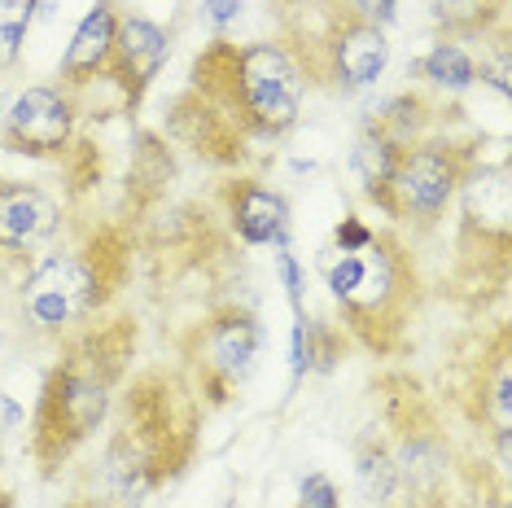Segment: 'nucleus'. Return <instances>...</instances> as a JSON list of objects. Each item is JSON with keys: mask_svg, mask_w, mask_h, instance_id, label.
I'll return each instance as SVG.
<instances>
[{"mask_svg": "<svg viewBox=\"0 0 512 508\" xmlns=\"http://www.w3.org/2000/svg\"><path fill=\"white\" fill-rule=\"evenodd\" d=\"M197 434H202V399L180 373L145 368L141 377L123 381L92 500L110 508H141L149 495L189 469Z\"/></svg>", "mask_w": 512, "mask_h": 508, "instance_id": "nucleus-1", "label": "nucleus"}, {"mask_svg": "<svg viewBox=\"0 0 512 508\" xmlns=\"http://www.w3.org/2000/svg\"><path fill=\"white\" fill-rule=\"evenodd\" d=\"M136 338H141L136 320L127 311H114L57 346L31 417V460L44 478H57V469L71 465V456L110 421L132 368Z\"/></svg>", "mask_w": 512, "mask_h": 508, "instance_id": "nucleus-2", "label": "nucleus"}, {"mask_svg": "<svg viewBox=\"0 0 512 508\" xmlns=\"http://www.w3.org/2000/svg\"><path fill=\"white\" fill-rule=\"evenodd\" d=\"M132 272V237L119 224H101L62 250H44L27 263L14 290L18 329L36 342L62 346L106 316Z\"/></svg>", "mask_w": 512, "mask_h": 508, "instance_id": "nucleus-3", "label": "nucleus"}, {"mask_svg": "<svg viewBox=\"0 0 512 508\" xmlns=\"http://www.w3.org/2000/svg\"><path fill=\"white\" fill-rule=\"evenodd\" d=\"M189 92L211 106L246 145H272L302 119L307 79L285 40H211L193 57Z\"/></svg>", "mask_w": 512, "mask_h": 508, "instance_id": "nucleus-4", "label": "nucleus"}, {"mask_svg": "<svg viewBox=\"0 0 512 508\" xmlns=\"http://www.w3.org/2000/svg\"><path fill=\"white\" fill-rule=\"evenodd\" d=\"M324 263L346 338L368 346L372 355H394L407 342V325L421 311V276L416 259L394 233H372V241L355 254H337Z\"/></svg>", "mask_w": 512, "mask_h": 508, "instance_id": "nucleus-5", "label": "nucleus"}, {"mask_svg": "<svg viewBox=\"0 0 512 508\" xmlns=\"http://www.w3.org/2000/svg\"><path fill=\"white\" fill-rule=\"evenodd\" d=\"M285 49L294 53L307 84H333L337 92H364L372 88L390 66V40L381 27L355 18L351 9L337 0L324 14L316 31H289Z\"/></svg>", "mask_w": 512, "mask_h": 508, "instance_id": "nucleus-6", "label": "nucleus"}, {"mask_svg": "<svg viewBox=\"0 0 512 508\" xmlns=\"http://www.w3.org/2000/svg\"><path fill=\"white\" fill-rule=\"evenodd\" d=\"M477 171V145L456 136H421L399 154L390 180V219L429 228L447 215Z\"/></svg>", "mask_w": 512, "mask_h": 508, "instance_id": "nucleus-7", "label": "nucleus"}, {"mask_svg": "<svg viewBox=\"0 0 512 508\" xmlns=\"http://www.w3.org/2000/svg\"><path fill=\"white\" fill-rule=\"evenodd\" d=\"M259 351H263V325L250 307L228 303L211 311L184 338V360L193 368V395L206 399L211 408H224L254 377Z\"/></svg>", "mask_w": 512, "mask_h": 508, "instance_id": "nucleus-8", "label": "nucleus"}, {"mask_svg": "<svg viewBox=\"0 0 512 508\" xmlns=\"http://www.w3.org/2000/svg\"><path fill=\"white\" fill-rule=\"evenodd\" d=\"M79 97L62 84H31L9 97L0 114V145L18 158H62L75 145Z\"/></svg>", "mask_w": 512, "mask_h": 508, "instance_id": "nucleus-9", "label": "nucleus"}, {"mask_svg": "<svg viewBox=\"0 0 512 508\" xmlns=\"http://www.w3.org/2000/svg\"><path fill=\"white\" fill-rule=\"evenodd\" d=\"M66 206L36 180L0 176V263L27 268L62 237Z\"/></svg>", "mask_w": 512, "mask_h": 508, "instance_id": "nucleus-10", "label": "nucleus"}, {"mask_svg": "<svg viewBox=\"0 0 512 508\" xmlns=\"http://www.w3.org/2000/svg\"><path fill=\"white\" fill-rule=\"evenodd\" d=\"M171 53L167 27H158L145 14H123L119 18V36H114V53L106 66V84L119 92V106L132 114L145 101V92L154 88V79L162 75Z\"/></svg>", "mask_w": 512, "mask_h": 508, "instance_id": "nucleus-11", "label": "nucleus"}, {"mask_svg": "<svg viewBox=\"0 0 512 508\" xmlns=\"http://www.w3.org/2000/svg\"><path fill=\"white\" fill-rule=\"evenodd\" d=\"M219 206H224V219L241 246H254V250L289 246V202L285 193L267 189L263 180H250V176L224 180Z\"/></svg>", "mask_w": 512, "mask_h": 508, "instance_id": "nucleus-12", "label": "nucleus"}, {"mask_svg": "<svg viewBox=\"0 0 512 508\" xmlns=\"http://www.w3.org/2000/svg\"><path fill=\"white\" fill-rule=\"evenodd\" d=\"M119 18H123V9L114 5V0H92V9L79 18L75 36L62 53V66H57V84L66 92L79 97V92L92 88L97 79H106L114 36H119Z\"/></svg>", "mask_w": 512, "mask_h": 508, "instance_id": "nucleus-13", "label": "nucleus"}, {"mask_svg": "<svg viewBox=\"0 0 512 508\" xmlns=\"http://www.w3.org/2000/svg\"><path fill=\"white\" fill-rule=\"evenodd\" d=\"M167 132L176 136V141L184 149H193L202 163H211V167H237L241 158L250 154L246 141H241L232 127L219 119V114L206 106L197 92L184 88L176 101H171V114H167Z\"/></svg>", "mask_w": 512, "mask_h": 508, "instance_id": "nucleus-14", "label": "nucleus"}, {"mask_svg": "<svg viewBox=\"0 0 512 508\" xmlns=\"http://www.w3.org/2000/svg\"><path fill=\"white\" fill-rule=\"evenodd\" d=\"M477 421L491 430L499 469L508 465V438H512V360H508V329L495 333V355H486L477 368Z\"/></svg>", "mask_w": 512, "mask_h": 508, "instance_id": "nucleus-15", "label": "nucleus"}, {"mask_svg": "<svg viewBox=\"0 0 512 508\" xmlns=\"http://www.w3.org/2000/svg\"><path fill=\"white\" fill-rule=\"evenodd\" d=\"M399 154H403V145L381 132L377 123L364 119V127H359V136H355V149H351V167L359 176L364 198L386 219H390V180H394V167H399Z\"/></svg>", "mask_w": 512, "mask_h": 508, "instance_id": "nucleus-16", "label": "nucleus"}, {"mask_svg": "<svg viewBox=\"0 0 512 508\" xmlns=\"http://www.w3.org/2000/svg\"><path fill=\"white\" fill-rule=\"evenodd\" d=\"M346 346H351L346 329L329 325V320L298 316L294 333H289V368H294L298 381L307 373H333L337 360L346 355Z\"/></svg>", "mask_w": 512, "mask_h": 508, "instance_id": "nucleus-17", "label": "nucleus"}, {"mask_svg": "<svg viewBox=\"0 0 512 508\" xmlns=\"http://www.w3.org/2000/svg\"><path fill=\"white\" fill-rule=\"evenodd\" d=\"M504 9L508 0H429V14L442 40H486L491 31L504 27Z\"/></svg>", "mask_w": 512, "mask_h": 508, "instance_id": "nucleus-18", "label": "nucleus"}, {"mask_svg": "<svg viewBox=\"0 0 512 508\" xmlns=\"http://www.w3.org/2000/svg\"><path fill=\"white\" fill-rule=\"evenodd\" d=\"M176 176L171 163V149L162 136L154 132H136V149H132V171H127V193L136 198V206H149L162 198V184Z\"/></svg>", "mask_w": 512, "mask_h": 508, "instance_id": "nucleus-19", "label": "nucleus"}, {"mask_svg": "<svg viewBox=\"0 0 512 508\" xmlns=\"http://www.w3.org/2000/svg\"><path fill=\"white\" fill-rule=\"evenodd\" d=\"M412 71L425 75L429 88L447 92V97H460V92H469L477 84V57L456 40H438Z\"/></svg>", "mask_w": 512, "mask_h": 508, "instance_id": "nucleus-20", "label": "nucleus"}, {"mask_svg": "<svg viewBox=\"0 0 512 508\" xmlns=\"http://www.w3.org/2000/svg\"><path fill=\"white\" fill-rule=\"evenodd\" d=\"M355 482L368 504H390L399 495V469H394V452L381 434H364L355 452Z\"/></svg>", "mask_w": 512, "mask_h": 508, "instance_id": "nucleus-21", "label": "nucleus"}, {"mask_svg": "<svg viewBox=\"0 0 512 508\" xmlns=\"http://www.w3.org/2000/svg\"><path fill=\"white\" fill-rule=\"evenodd\" d=\"M368 123H377L386 136H394L403 149L412 141H421L425 123H429V101L421 97V92H399V97L381 101L377 110L368 114Z\"/></svg>", "mask_w": 512, "mask_h": 508, "instance_id": "nucleus-22", "label": "nucleus"}, {"mask_svg": "<svg viewBox=\"0 0 512 508\" xmlns=\"http://www.w3.org/2000/svg\"><path fill=\"white\" fill-rule=\"evenodd\" d=\"M40 9H44V0H0V75L18 66L27 31Z\"/></svg>", "mask_w": 512, "mask_h": 508, "instance_id": "nucleus-23", "label": "nucleus"}, {"mask_svg": "<svg viewBox=\"0 0 512 508\" xmlns=\"http://www.w3.org/2000/svg\"><path fill=\"white\" fill-rule=\"evenodd\" d=\"M482 44H491V49H486V57H482V66H477V75L486 79V84H491L499 97H508L512 92V84H508V22L499 31H491V36H486Z\"/></svg>", "mask_w": 512, "mask_h": 508, "instance_id": "nucleus-24", "label": "nucleus"}, {"mask_svg": "<svg viewBox=\"0 0 512 508\" xmlns=\"http://www.w3.org/2000/svg\"><path fill=\"white\" fill-rule=\"evenodd\" d=\"M276 276H281V290H285V298H289V307H294V320L298 316H307L302 311V268H298V259L289 254V246H276Z\"/></svg>", "mask_w": 512, "mask_h": 508, "instance_id": "nucleus-25", "label": "nucleus"}, {"mask_svg": "<svg viewBox=\"0 0 512 508\" xmlns=\"http://www.w3.org/2000/svg\"><path fill=\"white\" fill-rule=\"evenodd\" d=\"M368 241H372V228L359 215H342V224L333 228V250L337 254H355V250H364Z\"/></svg>", "mask_w": 512, "mask_h": 508, "instance_id": "nucleus-26", "label": "nucleus"}, {"mask_svg": "<svg viewBox=\"0 0 512 508\" xmlns=\"http://www.w3.org/2000/svg\"><path fill=\"white\" fill-rule=\"evenodd\" d=\"M346 9H351L355 18L372 22V27H394V18H399V0H346Z\"/></svg>", "mask_w": 512, "mask_h": 508, "instance_id": "nucleus-27", "label": "nucleus"}, {"mask_svg": "<svg viewBox=\"0 0 512 508\" xmlns=\"http://www.w3.org/2000/svg\"><path fill=\"white\" fill-rule=\"evenodd\" d=\"M202 18L211 22L215 31H228L232 22L241 18V0H202Z\"/></svg>", "mask_w": 512, "mask_h": 508, "instance_id": "nucleus-28", "label": "nucleus"}, {"mask_svg": "<svg viewBox=\"0 0 512 508\" xmlns=\"http://www.w3.org/2000/svg\"><path fill=\"white\" fill-rule=\"evenodd\" d=\"M460 508H508V500H504V491H499V487H495V491H486V487H482V491H473Z\"/></svg>", "mask_w": 512, "mask_h": 508, "instance_id": "nucleus-29", "label": "nucleus"}, {"mask_svg": "<svg viewBox=\"0 0 512 508\" xmlns=\"http://www.w3.org/2000/svg\"><path fill=\"white\" fill-rule=\"evenodd\" d=\"M66 508H110V504H101V500H71Z\"/></svg>", "mask_w": 512, "mask_h": 508, "instance_id": "nucleus-30", "label": "nucleus"}, {"mask_svg": "<svg viewBox=\"0 0 512 508\" xmlns=\"http://www.w3.org/2000/svg\"><path fill=\"white\" fill-rule=\"evenodd\" d=\"M285 5H307V0H285Z\"/></svg>", "mask_w": 512, "mask_h": 508, "instance_id": "nucleus-31", "label": "nucleus"}]
</instances>
